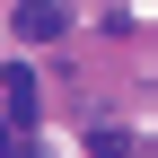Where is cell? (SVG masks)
Instances as JSON below:
<instances>
[{"mask_svg": "<svg viewBox=\"0 0 158 158\" xmlns=\"http://www.w3.org/2000/svg\"><path fill=\"white\" fill-rule=\"evenodd\" d=\"M62 27H70V18L53 9V0H27V9H18V35H35V44H53Z\"/></svg>", "mask_w": 158, "mask_h": 158, "instance_id": "obj_1", "label": "cell"}, {"mask_svg": "<svg viewBox=\"0 0 158 158\" xmlns=\"http://www.w3.org/2000/svg\"><path fill=\"white\" fill-rule=\"evenodd\" d=\"M0 97H9V114H18V123L35 114V79H27V70H9V79H0Z\"/></svg>", "mask_w": 158, "mask_h": 158, "instance_id": "obj_2", "label": "cell"}, {"mask_svg": "<svg viewBox=\"0 0 158 158\" xmlns=\"http://www.w3.org/2000/svg\"><path fill=\"white\" fill-rule=\"evenodd\" d=\"M9 149H18V132H9V123H0V158H9Z\"/></svg>", "mask_w": 158, "mask_h": 158, "instance_id": "obj_3", "label": "cell"}]
</instances>
